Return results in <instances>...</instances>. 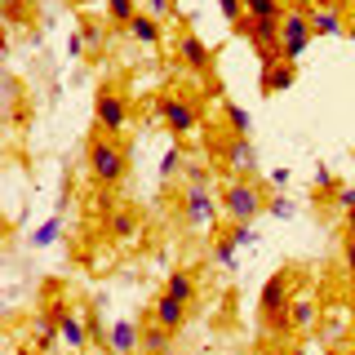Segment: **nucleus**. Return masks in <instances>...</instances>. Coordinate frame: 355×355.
<instances>
[{
	"label": "nucleus",
	"instance_id": "14",
	"mask_svg": "<svg viewBox=\"0 0 355 355\" xmlns=\"http://www.w3.org/2000/svg\"><path fill=\"white\" fill-rule=\"evenodd\" d=\"M227 164H231L240 178L253 173V169H258V151H253V142L240 138V133H231V142H227Z\"/></svg>",
	"mask_w": 355,
	"mask_h": 355
},
{
	"label": "nucleus",
	"instance_id": "21",
	"mask_svg": "<svg viewBox=\"0 0 355 355\" xmlns=\"http://www.w3.org/2000/svg\"><path fill=\"white\" fill-rule=\"evenodd\" d=\"M107 231L116 240H133L138 236V214H133V209H116V214L107 218Z\"/></svg>",
	"mask_w": 355,
	"mask_h": 355
},
{
	"label": "nucleus",
	"instance_id": "11",
	"mask_svg": "<svg viewBox=\"0 0 355 355\" xmlns=\"http://www.w3.org/2000/svg\"><path fill=\"white\" fill-rule=\"evenodd\" d=\"M293 80H297V67L293 62H284V58L262 62V94H284Z\"/></svg>",
	"mask_w": 355,
	"mask_h": 355
},
{
	"label": "nucleus",
	"instance_id": "32",
	"mask_svg": "<svg viewBox=\"0 0 355 355\" xmlns=\"http://www.w3.org/2000/svg\"><path fill=\"white\" fill-rule=\"evenodd\" d=\"M315 191H338V182H333V173L324 169V164L315 169Z\"/></svg>",
	"mask_w": 355,
	"mask_h": 355
},
{
	"label": "nucleus",
	"instance_id": "29",
	"mask_svg": "<svg viewBox=\"0 0 355 355\" xmlns=\"http://www.w3.org/2000/svg\"><path fill=\"white\" fill-rule=\"evenodd\" d=\"M333 200H338V209H342V214H351V209H355V182L338 187V191H333Z\"/></svg>",
	"mask_w": 355,
	"mask_h": 355
},
{
	"label": "nucleus",
	"instance_id": "10",
	"mask_svg": "<svg viewBox=\"0 0 355 355\" xmlns=\"http://www.w3.org/2000/svg\"><path fill=\"white\" fill-rule=\"evenodd\" d=\"M49 311L58 315V333H62V342H67V347H71L76 355H80L89 342H94V338H89L85 315H80V311H71V306H49Z\"/></svg>",
	"mask_w": 355,
	"mask_h": 355
},
{
	"label": "nucleus",
	"instance_id": "30",
	"mask_svg": "<svg viewBox=\"0 0 355 355\" xmlns=\"http://www.w3.org/2000/svg\"><path fill=\"white\" fill-rule=\"evenodd\" d=\"M80 36H85L89 49H98V44H103V27H98V22H85V27H80Z\"/></svg>",
	"mask_w": 355,
	"mask_h": 355
},
{
	"label": "nucleus",
	"instance_id": "4",
	"mask_svg": "<svg viewBox=\"0 0 355 355\" xmlns=\"http://www.w3.org/2000/svg\"><path fill=\"white\" fill-rule=\"evenodd\" d=\"M218 209L222 200H214V182H187V196H182V222L191 231H209L218 222Z\"/></svg>",
	"mask_w": 355,
	"mask_h": 355
},
{
	"label": "nucleus",
	"instance_id": "2",
	"mask_svg": "<svg viewBox=\"0 0 355 355\" xmlns=\"http://www.w3.org/2000/svg\"><path fill=\"white\" fill-rule=\"evenodd\" d=\"M85 160H89V173H94L98 187H120V182H125V173H129V155H125V147H120L116 138H107V133L89 142Z\"/></svg>",
	"mask_w": 355,
	"mask_h": 355
},
{
	"label": "nucleus",
	"instance_id": "17",
	"mask_svg": "<svg viewBox=\"0 0 355 355\" xmlns=\"http://www.w3.org/2000/svg\"><path fill=\"white\" fill-rule=\"evenodd\" d=\"M62 342V333H58V315H53V311H40L36 315V351L40 355H49L53 347H58Z\"/></svg>",
	"mask_w": 355,
	"mask_h": 355
},
{
	"label": "nucleus",
	"instance_id": "9",
	"mask_svg": "<svg viewBox=\"0 0 355 355\" xmlns=\"http://www.w3.org/2000/svg\"><path fill=\"white\" fill-rule=\"evenodd\" d=\"M178 58H182V67H191L200 76L214 71V49H209L196 31H178Z\"/></svg>",
	"mask_w": 355,
	"mask_h": 355
},
{
	"label": "nucleus",
	"instance_id": "42",
	"mask_svg": "<svg viewBox=\"0 0 355 355\" xmlns=\"http://www.w3.org/2000/svg\"><path fill=\"white\" fill-rule=\"evenodd\" d=\"M351 333H355V302H351Z\"/></svg>",
	"mask_w": 355,
	"mask_h": 355
},
{
	"label": "nucleus",
	"instance_id": "3",
	"mask_svg": "<svg viewBox=\"0 0 355 355\" xmlns=\"http://www.w3.org/2000/svg\"><path fill=\"white\" fill-rule=\"evenodd\" d=\"M288 302H293V275L275 271L271 280L262 284V297H258V311H262V320H266L271 333H288V329H293V320H288Z\"/></svg>",
	"mask_w": 355,
	"mask_h": 355
},
{
	"label": "nucleus",
	"instance_id": "18",
	"mask_svg": "<svg viewBox=\"0 0 355 355\" xmlns=\"http://www.w3.org/2000/svg\"><path fill=\"white\" fill-rule=\"evenodd\" d=\"M173 338H178V333H169L164 324H155V320H151V324H142V351H147V355H169Z\"/></svg>",
	"mask_w": 355,
	"mask_h": 355
},
{
	"label": "nucleus",
	"instance_id": "23",
	"mask_svg": "<svg viewBox=\"0 0 355 355\" xmlns=\"http://www.w3.org/2000/svg\"><path fill=\"white\" fill-rule=\"evenodd\" d=\"M244 14L249 18H284V0H244Z\"/></svg>",
	"mask_w": 355,
	"mask_h": 355
},
{
	"label": "nucleus",
	"instance_id": "15",
	"mask_svg": "<svg viewBox=\"0 0 355 355\" xmlns=\"http://www.w3.org/2000/svg\"><path fill=\"white\" fill-rule=\"evenodd\" d=\"M125 36H129V40H138V44H147V49H155L164 31H160V18H155V14H138V18H133L129 27H125Z\"/></svg>",
	"mask_w": 355,
	"mask_h": 355
},
{
	"label": "nucleus",
	"instance_id": "5",
	"mask_svg": "<svg viewBox=\"0 0 355 355\" xmlns=\"http://www.w3.org/2000/svg\"><path fill=\"white\" fill-rule=\"evenodd\" d=\"M311 40H315V31H311V9H284V18H280V58L297 62L311 49Z\"/></svg>",
	"mask_w": 355,
	"mask_h": 355
},
{
	"label": "nucleus",
	"instance_id": "43",
	"mask_svg": "<svg viewBox=\"0 0 355 355\" xmlns=\"http://www.w3.org/2000/svg\"><path fill=\"white\" fill-rule=\"evenodd\" d=\"M351 302H355V275H351Z\"/></svg>",
	"mask_w": 355,
	"mask_h": 355
},
{
	"label": "nucleus",
	"instance_id": "40",
	"mask_svg": "<svg viewBox=\"0 0 355 355\" xmlns=\"http://www.w3.org/2000/svg\"><path fill=\"white\" fill-rule=\"evenodd\" d=\"M347 236L355 240V209H351V214H347Z\"/></svg>",
	"mask_w": 355,
	"mask_h": 355
},
{
	"label": "nucleus",
	"instance_id": "7",
	"mask_svg": "<svg viewBox=\"0 0 355 355\" xmlns=\"http://www.w3.org/2000/svg\"><path fill=\"white\" fill-rule=\"evenodd\" d=\"M94 120H98V129L107 133V138H116V133H125L129 129V98L120 94V89H98V98H94Z\"/></svg>",
	"mask_w": 355,
	"mask_h": 355
},
{
	"label": "nucleus",
	"instance_id": "36",
	"mask_svg": "<svg viewBox=\"0 0 355 355\" xmlns=\"http://www.w3.org/2000/svg\"><path fill=\"white\" fill-rule=\"evenodd\" d=\"M173 9V0H147V14H155V18H164Z\"/></svg>",
	"mask_w": 355,
	"mask_h": 355
},
{
	"label": "nucleus",
	"instance_id": "38",
	"mask_svg": "<svg viewBox=\"0 0 355 355\" xmlns=\"http://www.w3.org/2000/svg\"><path fill=\"white\" fill-rule=\"evenodd\" d=\"M288 182V169H271V187H284Z\"/></svg>",
	"mask_w": 355,
	"mask_h": 355
},
{
	"label": "nucleus",
	"instance_id": "26",
	"mask_svg": "<svg viewBox=\"0 0 355 355\" xmlns=\"http://www.w3.org/2000/svg\"><path fill=\"white\" fill-rule=\"evenodd\" d=\"M218 9H222V18H227L231 27H240V22L249 18V14H244V0H218Z\"/></svg>",
	"mask_w": 355,
	"mask_h": 355
},
{
	"label": "nucleus",
	"instance_id": "6",
	"mask_svg": "<svg viewBox=\"0 0 355 355\" xmlns=\"http://www.w3.org/2000/svg\"><path fill=\"white\" fill-rule=\"evenodd\" d=\"M155 116H160V125L169 129L173 138H191L200 129V107L182 94H164L160 103H155Z\"/></svg>",
	"mask_w": 355,
	"mask_h": 355
},
{
	"label": "nucleus",
	"instance_id": "1",
	"mask_svg": "<svg viewBox=\"0 0 355 355\" xmlns=\"http://www.w3.org/2000/svg\"><path fill=\"white\" fill-rule=\"evenodd\" d=\"M222 214H227V222H253L266 214V191L253 178H231V182H222Z\"/></svg>",
	"mask_w": 355,
	"mask_h": 355
},
{
	"label": "nucleus",
	"instance_id": "19",
	"mask_svg": "<svg viewBox=\"0 0 355 355\" xmlns=\"http://www.w3.org/2000/svg\"><path fill=\"white\" fill-rule=\"evenodd\" d=\"M164 293L191 306V302H196V275H191V271H173L169 280H164Z\"/></svg>",
	"mask_w": 355,
	"mask_h": 355
},
{
	"label": "nucleus",
	"instance_id": "39",
	"mask_svg": "<svg viewBox=\"0 0 355 355\" xmlns=\"http://www.w3.org/2000/svg\"><path fill=\"white\" fill-rule=\"evenodd\" d=\"M5 9H27V0H0Z\"/></svg>",
	"mask_w": 355,
	"mask_h": 355
},
{
	"label": "nucleus",
	"instance_id": "37",
	"mask_svg": "<svg viewBox=\"0 0 355 355\" xmlns=\"http://www.w3.org/2000/svg\"><path fill=\"white\" fill-rule=\"evenodd\" d=\"M67 53H71V58H80V53H85V36H80V31H71V40H67Z\"/></svg>",
	"mask_w": 355,
	"mask_h": 355
},
{
	"label": "nucleus",
	"instance_id": "12",
	"mask_svg": "<svg viewBox=\"0 0 355 355\" xmlns=\"http://www.w3.org/2000/svg\"><path fill=\"white\" fill-rule=\"evenodd\" d=\"M151 320H155V324H164L169 333H178V329L187 324V302H178V297L160 293V297L151 302Z\"/></svg>",
	"mask_w": 355,
	"mask_h": 355
},
{
	"label": "nucleus",
	"instance_id": "31",
	"mask_svg": "<svg viewBox=\"0 0 355 355\" xmlns=\"http://www.w3.org/2000/svg\"><path fill=\"white\" fill-rule=\"evenodd\" d=\"M214 258H218L222 266H231V262H236V244H231V240H218V249H214Z\"/></svg>",
	"mask_w": 355,
	"mask_h": 355
},
{
	"label": "nucleus",
	"instance_id": "45",
	"mask_svg": "<svg viewBox=\"0 0 355 355\" xmlns=\"http://www.w3.org/2000/svg\"><path fill=\"white\" fill-rule=\"evenodd\" d=\"M347 36H355V27H351V31H347Z\"/></svg>",
	"mask_w": 355,
	"mask_h": 355
},
{
	"label": "nucleus",
	"instance_id": "25",
	"mask_svg": "<svg viewBox=\"0 0 355 355\" xmlns=\"http://www.w3.org/2000/svg\"><path fill=\"white\" fill-rule=\"evenodd\" d=\"M178 173H187V155H182V147H169L164 160H160V178L169 182V178H178Z\"/></svg>",
	"mask_w": 355,
	"mask_h": 355
},
{
	"label": "nucleus",
	"instance_id": "27",
	"mask_svg": "<svg viewBox=\"0 0 355 355\" xmlns=\"http://www.w3.org/2000/svg\"><path fill=\"white\" fill-rule=\"evenodd\" d=\"M227 240L240 249V244H253L258 236H253V227H249V222H231V236H227Z\"/></svg>",
	"mask_w": 355,
	"mask_h": 355
},
{
	"label": "nucleus",
	"instance_id": "33",
	"mask_svg": "<svg viewBox=\"0 0 355 355\" xmlns=\"http://www.w3.org/2000/svg\"><path fill=\"white\" fill-rule=\"evenodd\" d=\"M266 214H275V218H293V205H288V200H266Z\"/></svg>",
	"mask_w": 355,
	"mask_h": 355
},
{
	"label": "nucleus",
	"instance_id": "28",
	"mask_svg": "<svg viewBox=\"0 0 355 355\" xmlns=\"http://www.w3.org/2000/svg\"><path fill=\"white\" fill-rule=\"evenodd\" d=\"M85 324H89V338H94V342H103V347H107V338H111V333L103 329V320H98V311H85Z\"/></svg>",
	"mask_w": 355,
	"mask_h": 355
},
{
	"label": "nucleus",
	"instance_id": "8",
	"mask_svg": "<svg viewBox=\"0 0 355 355\" xmlns=\"http://www.w3.org/2000/svg\"><path fill=\"white\" fill-rule=\"evenodd\" d=\"M236 31H240V36L262 53V62L280 58V22H275V18H244Z\"/></svg>",
	"mask_w": 355,
	"mask_h": 355
},
{
	"label": "nucleus",
	"instance_id": "16",
	"mask_svg": "<svg viewBox=\"0 0 355 355\" xmlns=\"http://www.w3.org/2000/svg\"><path fill=\"white\" fill-rule=\"evenodd\" d=\"M311 31H315V36H342L347 22H342L338 5H315L311 9Z\"/></svg>",
	"mask_w": 355,
	"mask_h": 355
},
{
	"label": "nucleus",
	"instance_id": "35",
	"mask_svg": "<svg viewBox=\"0 0 355 355\" xmlns=\"http://www.w3.org/2000/svg\"><path fill=\"white\" fill-rule=\"evenodd\" d=\"M53 236H58V218H53V222H44V227L36 231V244H53Z\"/></svg>",
	"mask_w": 355,
	"mask_h": 355
},
{
	"label": "nucleus",
	"instance_id": "24",
	"mask_svg": "<svg viewBox=\"0 0 355 355\" xmlns=\"http://www.w3.org/2000/svg\"><path fill=\"white\" fill-rule=\"evenodd\" d=\"M222 116H227V125H231V133H240V138H249L253 120H249V111H244V107H236V103H227V107H222Z\"/></svg>",
	"mask_w": 355,
	"mask_h": 355
},
{
	"label": "nucleus",
	"instance_id": "13",
	"mask_svg": "<svg viewBox=\"0 0 355 355\" xmlns=\"http://www.w3.org/2000/svg\"><path fill=\"white\" fill-rule=\"evenodd\" d=\"M107 347L116 351V355H138L142 351V329L133 324V320H116V324H111Z\"/></svg>",
	"mask_w": 355,
	"mask_h": 355
},
{
	"label": "nucleus",
	"instance_id": "41",
	"mask_svg": "<svg viewBox=\"0 0 355 355\" xmlns=\"http://www.w3.org/2000/svg\"><path fill=\"white\" fill-rule=\"evenodd\" d=\"M14 355H40V351H31V347H22V351H14Z\"/></svg>",
	"mask_w": 355,
	"mask_h": 355
},
{
	"label": "nucleus",
	"instance_id": "44",
	"mask_svg": "<svg viewBox=\"0 0 355 355\" xmlns=\"http://www.w3.org/2000/svg\"><path fill=\"white\" fill-rule=\"evenodd\" d=\"M288 355H306V351H288Z\"/></svg>",
	"mask_w": 355,
	"mask_h": 355
},
{
	"label": "nucleus",
	"instance_id": "34",
	"mask_svg": "<svg viewBox=\"0 0 355 355\" xmlns=\"http://www.w3.org/2000/svg\"><path fill=\"white\" fill-rule=\"evenodd\" d=\"M342 266H347V275H355V240L347 236V244H342Z\"/></svg>",
	"mask_w": 355,
	"mask_h": 355
},
{
	"label": "nucleus",
	"instance_id": "20",
	"mask_svg": "<svg viewBox=\"0 0 355 355\" xmlns=\"http://www.w3.org/2000/svg\"><path fill=\"white\" fill-rule=\"evenodd\" d=\"M288 320H293V329H297V333L315 329V302H311L306 293H297L293 302H288Z\"/></svg>",
	"mask_w": 355,
	"mask_h": 355
},
{
	"label": "nucleus",
	"instance_id": "22",
	"mask_svg": "<svg viewBox=\"0 0 355 355\" xmlns=\"http://www.w3.org/2000/svg\"><path fill=\"white\" fill-rule=\"evenodd\" d=\"M138 14H142L138 0H107V22H116V27H129Z\"/></svg>",
	"mask_w": 355,
	"mask_h": 355
}]
</instances>
